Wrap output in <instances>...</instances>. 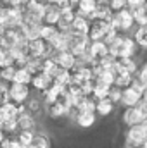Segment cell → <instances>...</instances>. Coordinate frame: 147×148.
Segmentation results:
<instances>
[{
	"label": "cell",
	"mask_w": 147,
	"mask_h": 148,
	"mask_svg": "<svg viewBox=\"0 0 147 148\" xmlns=\"http://www.w3.org/2000/svg\"><path fill=\"white\" fill-rule=\"evenodd\" d=\"M137 43L132 36H123V33H119L109 43V53L112 57H135L137 53Z\"/></svg>",
	"instance_id": "cell-1"
},
{
	"label": "cell",
	"mask_w": 147,
	"mask_h": 148,
	"mask_svg": "<svg viewBox=\"0 0 147 148\" xmlns=\"http://www.w3.org/2000/svg\"><path fill=\"white\" fill-rule=\"evenodd\" d=\"M109 24L114 29H118L119 33H128V31L133 29L135 19H133L132 10L128 7H125V9H121V10H118V12L112 14V17L109 19Z\"/></svg>",
	"instance_id": "cell-2"
},
{
	"label": "cell",
	"mask_w": 147,
	"mask_h": 148,
	"mask_svg": "<svg viewBox=\"0 0 147 148\" xmlns=\"http://www.w3.org/2000/svg\"><path fill=\"white\" fill-rule=\"evenodd\" d=\"M26 48H28V55L31 57H38V59H45V57H52L55 53L54 47L50 45V41L43 40V38H33V40H28L26 43Z\"/></svg>",
	"instance_id": "cell-3"
},
{
	"label": "cell",
	"mask_w": 147,
	"mask_h": 148,
	"mask_svg": "<svg viewBox=\"0 0 147 148\" xmlns=\"http://www.w3.org/2000/svg\"><path fill=\"white\" fill-rule=\"evenodd\" d=\"M7 90H9V100L14 102V103H24L31 95V86L30 84L16 83V81H12L7 86Z\"/></svg>",
	"instance_id": "cell-4"
},
{
	"label": "cell",
	"mask_w": 147,
	"mask_h": 148,
	"mask_svg": "<svg viewBox=\"0 0 147 148\" xmlns=\"http://www.w3.org/2000/svg\"><path fill=\"white\" fill-rule=\"evenodd\" d=\"M109 21L107 19H90V28H88V33L87 36L90 41H95V40H104L107 29H109Z\"/></svg>",
	"instance_id": "cell-5"
},
{
	"label": "cell",
	"mask_w": 147,
	"mask_h": 148,
	"mask_svg": "<svg viewBox=\"0 0 147 148\" xmlns=\"http://www.w3.org/2000/svg\"><path fill=\"white\" fill-rule=\"evenodd\" d=\"M146 138H147V131H146V127L142 126V122L128 126V129L125 133V140L130 141V143H135V145H142V141Z\"/></svg>",
	"instance_id": "cell-6"
},
{
	"label": "cell",
	"mask_w": 147,
	"mask_h": 148,
	"mask_svg": "<svg viewBox=\"0 0 147 148\" xmlns=\"http://www.w3.org/2000/svg\"><path fill=\"white\" fill-rule=\"evenodd\" d=\"M88 28H90V19L85 17V16L76 14L74 19L71 21V26H69V31H68V33H71V35H78V36H87Z\"/></svg>",
	"instance_id": "cell-7"
},
{
	"label": "cell",
	"mask_w": 147,
	"mask_h": 148,
	"mask_svg": "<svg viewBox=\"0 0 147 148\" xmlns=\"http://www.w3.org/2000/svg\"><path fill=\"white\" fill-rule=\"evenodd\" d=\"M52 83H54V79H52V76H50V74L43 73V71H38V73L33 74L30 86H31L33 90H37L38 93H42V91H45Z\"/></svg>",
	"instance_id": "cell-8"
},
{
	"label": "cell",
	"mask_w": 147,
	"mask_h": 148,
	"mask_svg": "<svg viewBox=\"0 0 147 148\" xmlns=\"http://www.w3.org/2000/svg\"><path fill=\"white\" fill-rule=\"evenodd\" d=\"M54 60L57 66H61L62 69H68V71H73L76 67V57L69 50H62V52H55L54 55Z\"/></svg>",
	"instance_id": "cell-9"
},
{
	"label": "cell",
	"mask_w": 147,
	"mask_h": 148,
	"mask_svg": "<svg viewBox=\"0 0 147 148\" xmlns=\"http://www.w3.org/2000/svg\"><path fill=\"white\" fill-rule=\"evenodd\" d=\"M140 100H142V95L139 91H135L132 86H126V88H123V95H121L119 105H123V107H135Z\"/></svg>",
	"instance_id": "cell-10"
},
{
	"label": "cell",
	"mask_w": 147,
	"mask_h": 148,
	"mask_svg": "<svg viewBox=\"0 0 147 148\" xmlns=\"http://www.w3.org/2000/svg\"><path fill=\"white\" fill-rule=\"evenodd\" d=\"M88 53L92 55V59H101L104 57L106 53H109V45L104 41V40H95V41H90L88 43Z\"/></svg>",
	"instance_id": "cell-11"
},
{
	"label": "cell",
	"mask_w": 147,
	"mask_h": 148,
	"mask_svg": "<svg viewBox=\"0 0 147 148\" xmlns=\"http://www.w3.org/2000/svg\"><path fill=\"white\" fill-rule=\"evenodd\" d=\"M121 121H123V124L128 127V126L139 124V122L144 121V119H142V115H140V112H139L137 107H125V110L121 114Z\"/></svg>",
	"instance_id": "cell-12"
},
{
	"label": "cell",
	"mask_w": 147,
	"mask_h": 148,
	"mask_svg": "<svg viewBox=\"0 0 147 148\" xmlns=\"http://www.w3.org/2000/svg\"><path fill=\"white\" fill-rule=\"evenodd\" d=\"M59 17H61V9H59L57 5L47 3V5H45V12H43V19H42V23L55 26L57 21H59Z\"/></svg>",
	"instance_id": "cell-13"
},
{
	"label": "cell",
	"mask_w": 147,
	"mask_h": 148,
	"mask_svg": "<svg viewBox=\"0 0 147 148\" xmlns=\"http://www.w3.org/2000/svg\"><path fill=\"white\" fill-rule=\"evenodd\" d=\"M97 121V114L95 112H78L76 117H74V122L81 127V129H87V127H92Z\"/></svg>",
	"instance_id": "cell-14"
},
{
	"label": "cell",
	"mask_w": 147,
	"mask_h": 148,
	"mask_svg": "<svg viewBox=\"0 0 147 148\" xmlns=\"http://www.w3.org/2000/svg\"><path fill=\"white\" fill-rule=\"evenodd\" d=\"M95 9H97V0H78V3H76V7H74L76 14L85 16V17H88V19H90V16L94 14Z\"/></svg>",
	"instance_id": "cell-15"
},
{
	"label": "cell",
	"mask_w": 147,
	"mask_h": 148,
	"mask_svg": "<svg viewBox=\"0 0 147 148\" xmlns=\"http://www.w3.org/2000/svg\"><path fill=\"white\" fill-rule=\"evenodd\" d=\"M45 112L50 119H62L66 117V112H68V107H64L59 100H55L54 103H49L45 105Z\"/></svg>",
	"instance_id": "cell-16"
},
{
	"label": "cell",
	"mask_w": 147,
	"mask_h": 148,
	"mask_svg": "<svg viewBox=\"0 0 147 148\" xmlns=\"http://www.w3.org/2000/svg\"><path fill=\"white\" fill-rule=\"evenodd\" d=\"M17 126H19V129H33L35 131L37 129V117L28 110L21 112L17 115Z\"/></svg>",
	"instance_id": "cell-17"
},
{
	"label": "cell",
	"mask_w": 147,
	"mask_h": 148,
	"mask_svg": "<svg viewBox=\"0 0 147 148\" xmlns=\"http://www.w3.org/2000/svg\"><path fill=\"white\" fill-rule=\"evenodd\" d=\"M114 103L111 102L109 98H101V100H95V114L101 115V117H107L114 112Z\"/></svg>",
	"instance_id": "cell-18"
},
{
	"label": "cell",
	"mask_w": 147,
	"mask_h": 148,
	"mask_svg": "<svg viewBox=\"0 0 147 148\" xmlns=\"http://www.w3.org/2000/svg\"><path fill=\"white\" fill-rule=\"evenodd\" d=\"M24 105H26V110L30 112V114H33L35 117L40 115L42 110H43V100L40 97H31L30 95V98L24 102Z\"/></svg>",
	"instance_id": "cell-19"
},
{
	"label": "cell",
	"mask_w": 147,
	"mask_h": 148,
	"mask_svg": "<svg viewBox=\"0 0 147 148\" xmlns=\"http://www.w3.org/2000/svg\"><path fill=\"white\" fill-rule=\"evenodd\" d=\"M109 88L111 84L104 83V81H99L95 79V84H94V91H92V98L94 100H101V98H106L109 95Z\"/></svg>",
	"instance_id": "cell-20"
},
{
	"label": "cell",
	"mask_w": 147,
	"mask_h": 148,
	"mask_svg": "<svg viewBox=\"0 0 147 148\" xmlns=\"http://www.w3.org/2000/svg\"><path fill=\"white\" fill-rule=\"evenodd\" d=\"M133 40H135V43H137V47H140V48H147V24L146 26H137L135 28V31H133Z\"/></svg>",
	"instance_id": "cell-21"
},
{
	"label": "cell",
	"mask_w": 147,
	"mask_h": 148,
	"mask_svg": "<svg viewBox=\"0 0 147 148\" xmlns=\"http://www.w3.org/2000/svg\"><path fill=\"white\" fill-rule=\"evenodd\" d=\"M35 133H37V131H33V129H19L14 136H16V140H17L23 147H30L31 141H33V138H35Z\"/></svg>",
	"instance_id": "cell-22"
},
{
	"label": "cell",
	"mask_w": 147,
	"mask_h": 148,
	"mask_svg": "<svg viewBox=\"0 0 147 148\" xmlns=\"http://www.w3.org/2000/svg\"><path fill=\"white\" fill-rule=\"evenodd\" d=\"M33 73L28 67H16V74H14V81L16 83H23V84H30L31 83Z\"/></svg>",
	"instance_id": "cell-23"
},
{
	"label": "cell",
	"mask_w": 147,
	"mask_h": 148,
	"mask_svg": "<svg viewBox=\"0 0 147 148\" xmlns=\"http://www.w3.org/2000/svg\"><path fill=\"white\" fill-rule=\"evenodd\" d=\"M30 147L31 148H52V143H50V138L45 133H35V138H33Z\"/></svg>",
	"instance_id": "cell-24"
},
{
	"label": "cell",
	"mask_w": 147,
	"mask_h": 148,
	"mask_svg": "<svg viewBox=\"0 0 147 148\" xmlns=\"http://www.w3.org/2000/svg\"><path fill=\"white\" fill-rule=\"evenodd\" d=\"M14 74H16V66L0 67V83H3V84H10V83L14 81Z\"/></svg>",
	"instance_id": "cell-25"
},
{
	"label": "cell",
	"mask_w": 147,
	"mask_h": 148,
	"mask_svg": "<svg viewBox=\"0 0 147 148\" xmlns=\"http://www.w3.org/2000/svg\"><path fill=\"white\" fill-rule=\"evenodd\" d=\"M2 129L5 131V134H16L19 131V126H17V115L16 117H7L2 124Z\"/></svg>",
	"instance_id": "cell-26"
},
{
	"label": "cell",
	"mask_w": 147,
	"mask_h": 148,
	"mask_svg": "<svg viewBox=\"0 0 147 148\" xmlns=\"http://www.w3.org/2000/svg\"><path fill=\"white\" fill-rule=\"evenodd\" d=\"M132 79H133V76L128 73H118L116 74V77H114V86H118V88H126V86H130L132 84Z\"/></svg>",
	"instance_id": "cell-27"
},
{
	"label": "cell",
	"mask_w": 147,
	"mask_h": 148,
	"mask_svg": "<svg viewBox=\"0 0 147 148\" xmlns=\"http://www.w3.org/2000/svg\"><path fill=\"white\" fill-rule=\"evenodd\" d=\"M57 33V26H52V24H45V23H42L40 24V38H43V40H47V41H50L52 36Z\"/></svg>",
	"instance_id": "cell-28"
},
{
	"label": "cell",
	"mask_w": 147,
	"mask_h": 148,
	"mask_svg": "<svg viewBox=\"0 0 147 148\" xmlns=\"http://www.w3.org/2000/svg\"><path fill=\"white\" fill-rule=\"evenodd\" d=\"M76 107L80 112H95V100L92 97H83Z\"/></svg>",
	"instance_id": "cell-29"
},
{
	"label": "cell",
	"mask_w": 147,
	"mask_h": 148,
	"mask_svg": "<svg viewBox=\"0 0 147 148\" xmlns=\"http://www.w3.org/2000/svg\"><path fill=\"white\" fill-rule=\"evenodd\" d=\"M54 83H55V84H61V86H68V84L71 83V71L62 69L61 73L54 77Z\"/></svg>",
	"instance_id": "cell-30"
},
{
	"label": "cell",
	"mask_w": 147,
	"mask_h": 148,
	"mask_svg": "<svg viewBox=\"0 0 147 148\" xmlns=\"http://www.w3.org/2000/svg\"><path fill=\"white\" fill-rule=\"evenodd\" d=\"M114 77H116V73L112 71V69H102L101 74L95 77V79H99V81H104V83H107V84H114Z\"/></svg>",
	"instance_id": "cell-31"
},
{
	"label": "cell",
	"mask_w": 147,
	"mask_h": 148,
	"mask_svg": "<svg viewBox=\"0 0 147 148\" xmlns=\"http://www.w3.org/2000/svg\"><path fill=\"white\" fill-rule=\"evenodd\" d=\"M121 95H123V90L112 84V86L109 88V95H107V98H109L114 105H119V102H121Z\"/></svg>",
	"instance_id": "cell-32"
},
{
	"label": "cell",
	"mask_w": 147,
	"mask_h": 148,
	"mask_svg": "<svg viewBox=\"0 0 147 148\" xmlns=\"http://www.w3.org/2000/svg\"><path fill=\"white\" fill-rule=\"evenodd\" d=\"M114 60H116V57H112L111 53H106L104 57L97 59V62H99V64H101V67H104V69H111V67H112V64H114Z\"/></svg>",
	"instance_id": "cell-33"
},
{
	"label": "cell",
	"mask_w": 147,
	"mask_h": 148,
	"mask_svg": "<svg viewBox=\"0 0 147 148\" xmlns=\"http://www.w3.org/2000/svg\"><path fill=\"white\" fill-rule=\"evenodd\" d=\"M135 77H137L144 86H147V60L139 67V71H137V74H135Z\"/></svg>",
	"instance_id": "cell-34"
},
{
	"label": "cell",
	"mask_w": 147,
	"mask_h": 148,
	"mask_svg": "<svg viewBox=\"0 0 147 148\" xmlns=\"http://www.w3.org/2000/svg\"><path fill=\"white\" fill-rule=\"evenodd\" d=\"M109 7L112 12H118L126 7V0H109Z\"/></svg>",
	"instance_id": "cell-35"
},
{
	"label": "cell",
	"mask_w": 147,
	"mask_h": 148,
	"mask_svg": "<svg viewBox=\"0 0 147 148\" xmlns=\"http://www.w3.org/2000/svg\"><path fill=\"white\" fill-rule=\"evenodd\" d=\"M135 107L139 109L140 115H142V119H147V100H146V98H142V100H140Z\"/></svg>",
	"instance_id": "cell-36"
},
{
	"label": "cell",
	"mask_w": 147,
	"mask_h": 148,
	"mask_svg": "<svg viewBox=\"0 0 147 148\" xmlns=\"http://www.w3.org/2000/svg\"><path fill=\"white\" fill-rule=\"evenodd\" d=\"M7 100H9V90H7V86L3 83H0V105L5 103Z\"/></svg>",
	"instance_id": "cell-37"
},
{
	"label": "cell",
	"mask_w": 147,
	"mask_h": 148,
	"mask_svg": "<svg viewBox=\"0 0 147 148\" xmlns=\"http://www.w3.org/2000/svg\"><path fill=\"white\" fill-rule=\"evenodd\" d=\"M147 0H126V7L128 9H135V7H140V5H146Z\"/></svg>",
	"instance_id": "cell-38"
},
{
	"label": "cell",
	"mask_w": 147,
	"mask_h": 148,
	"mask_svg": "<svg viewBox=\"0 0 147 148\" xmlns=\"http://www.w3.org/2000/svg\"><path fill=\"white\" fill-rule=\"evenodd\" d=\"M5 119H7V115H5V112H3V107L0 105V126L3 124V121H5Z\"/></svg>",
	"instance_id": "cell-39"
},
{
	"label": "cell",
	"mask_w": 147,
	"mask_h": 148,
	"mask_svg": "<svg viewBox=\"0 0 147 148\" xmlns=\"http://www.w3.org/2000/svg\"><path fill=\"white\" fill-rule=\"evenodd\" d=\"M5 136H7V134H5V131L2 129V126H0V141H2V140H3Z\"/></svg>",
	"instance_id": "cell-40"
},
{
	"label": "cell",
	"mask_w": 147,
	"mask_h": 148,
	"mask_svg": "<svg viewBox=\"0 0 147 148\" xmlns=\"http://www.w3.org/2000/svg\"><path fill=\"white\" fill-rule=\"evenodd\" d=\"M45 2H47V3H52V5H57L59 0H45Z\"/></svg>",
	"instance_id": "cell-41"
},
{
	"label": "cell",
	"mask_w": 147,
	"mask_h": 148,
	"mask_svg": "<svg viewBox=\"0 0 147 148\" xmlns=\"http://www.w3.org/2000/svg\"><path fill=\"white\" fill-rule=\"evenodd\" d=\"M3 29H5V26H2V24H0V35L3 33Z\"/></svg>",
	"instance_id": "cell-42"
},
{
	"label": "cell",
	"mask_w": 147,
	"mask_h": 148,
	"mask_svg": "<svg viewBox=\"0 0 147 148\" xmlns=\"http://www.w3.org/2000/svg\"><path fill=\"white\" fill-rule=\"evenodd\" d=\"M142 98H146L147 100V88H146V91H144V95H142Z\"/></svg>",
	"instance_id": "cell-43"
},
{
	"label": "cell",
	"mask_w": 147,
	"mask_h": 148,
	"mask_svg": "<svg viewBox=\"0 0 147 148\" xmlns=\"http://www.w3.org/2000/svg\"><path fill=\"white\" fill-rule=\"evenodd\" d=\"M146 50H147V48H146Z\"/></svg>",
	"instance_id": "cell-44"
}]
</instances>
